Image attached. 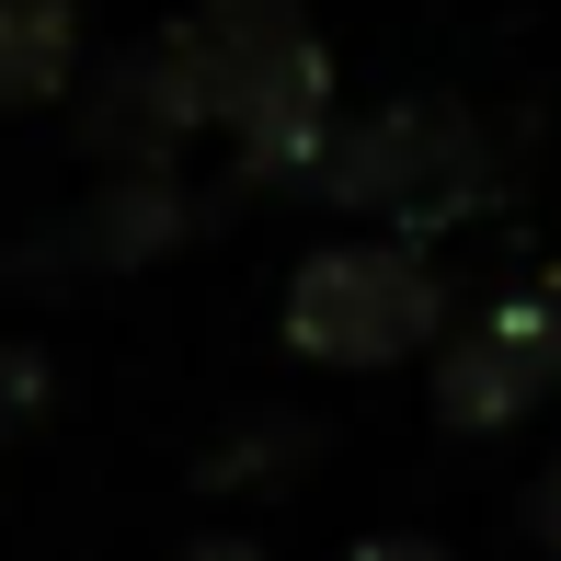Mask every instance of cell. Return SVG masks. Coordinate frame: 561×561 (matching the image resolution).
Here are the masks:
<instances>
[{
    "label": "cell",
    "mask_w": 561,
    "mask_h": 561,
    "mask_svg": "<svg viewBox=\"0 0 561 561\" xmlns=\"http://www.w3.org/2000/svg\"><path fill=\"white\" fill-rule=\"evenodd\" d=\"M172 23L195 46L207 115L241 138V172L310 184L333 126H344V81H333V46H321L310 0H184Z\"/></svg>",
    "instance_id": "cell-1"
},
{
    "label": "cell",
    "mask_w": 561,
    "mask_h": 561,
    "mask_svg": "<svg viewBox=\"0 0 561 561\" xmlns=\"http://www.w3.org/2000/svg\"><path fill=\"white\" fill-rule=\"evenodd\" d=\"M310 195H333L355 218H390L401 241L413 229H447L493 195V126H481L458 92H378L333 126Z\"/></svg>",
    "instance_id": "cell-2"
},
{
    "label": "cell",
    "mask_w": 561,
    "mask_h": 561,
    "mask_svg": "<svg viewBox=\"0 0 561 561\" xmlns=\"http://www.w3.org/2000/svg\"><path fill=\"white\" fill-rule=\"evenodd\" d=\"M275 333L321 367H390V355H424L447 333V264L401 229H333L287 264V298H275Z\"/></svg>",
    "instance_id": "cell-3"
},
{
    "label": "cell",
    "mask_w": 561,
    "mask_h": 561,
    "mask_svg": "<svg viewBox=\"0 0 561 561\" xmlns=\"http://www.w3.org/2000/svg\"><path fill=\"white\" fill-rule=\"evenodd\" d=\"M550 390H561V275L504 287L493 310H470L436 344V424H458V436L527 424Z\"/></svg>",
    "instance_id": "cell-4"
},
{
    "label": "cell",
    "mask_w": 561,
    "mask_h": 561,
    "mask_svg": "<svg viewBox=\"0 0 561 561\" xmlns=\"http://www.w3.org/2000/svg\"><path fill=\"white\" fill-rule=\"evenodd\" d=\"M195 218L207 207L184 172H92V195H69L0 241V275H126V264H161Z\"/></svg>",
    "instance_id": "cell-5"
},
{
    "label": "cell",
    "mask_w": 561,
    "mask_h": 561,
    "mask_svg": "<svg viewBox=\"0 0 561 561\" xmlns=\"http://www.w3.org/2000/svg\"><path fill=\"white\" fill-rule=\"evenodd\" d=\"M195 126H218V115H207V81H195L184 23L126 35L115 58L81 81V149L104 172H172V149H184Z\"/></svg>",
    "instance_id": "cell-6"
},
{
    "label": "cell",
    "mask_w": 561,
    "mask_h": 561,
    "mask_svg": "<svg viewBox=\"0 0 561 561\" xmlns=\"http://www.w3.org/2000/svg\"><path fill=\"white\" fill-rule=\"evenodd\" d=\"M81 92V0H0V104Z\"/></svg>",
    "instance_id": "cell-7"
},
{
    "label": "cell",
    "mask_w": 561,
    "mask_h": 561,
    "mask_svg": "<svg viewBox=\"0 0 561 561\" xmlns=\"http://www.w3.org/2000/svg\"><path fill=\"white\" fill-rule=\"evenodd\" d=\"M310 447H321V424L298 413V401H252V413H229L218 436L195 447V481H207V493H229V481H287Z\"/></svg>",
    "instance_id": "cell-8"
},
{
    "label": "cell",
    "mask_w": 561,
    "mask_h": 561,
    "mask_svg": "<svg viewBox=\"0 0 561 561\" xmlns=\"http://www.w3.org/2000/svg\"><path fill=\"white\" fill-rule=\"evenodd\" d=\"M58 401V367H46L35 333H0V436H23V424Z\"/></svg>",
    "instance_id": "cell-9"
},
{
    "label": "cell",
    "mask_w": 561,
    "mask_h": 561,
    "mask_svg": "<svg viewBox=\"0 0 561 561\" xmlns=\"http://www.w3.org/2000/svg\"><path fill=\"white\" fill-rule=\"evenodd\" d=\"M516 516H527V539L561 561V458H539V470H527V504H516Z\"/></svg>",
    "instance_id": "cell-10"
},
{
    "label": "cell",
    "mask_w": 561,
    "mask_h": 561,
    "mask_svg": "<svg viewBox=\"0 0 561 561\" xmlns=\"http://www.w3.org/2000/svg\"><path fill=\"white\" fill-rule=\"evenodd\" d=\"M344 561H458V550L436 539V527H367V539H355Z\"/></svg>",
    "instance_id": "cell-11"
},
{
    "label": "cell",
    "mask_w": 561,
    "mask_h": 561,
    "mask_svg": "<svg viewBox=\"0 0 561 561\" xmlns=\"http://www.w3.org/2000/svg\"><path fill=\"white\" fill-rule=\"evenodd\" d=\"M172 561H275V550L252 539V527H195V539L172 550Z\"/></svg>",
    "instance_id": "cell-12"
}]
</instances>
